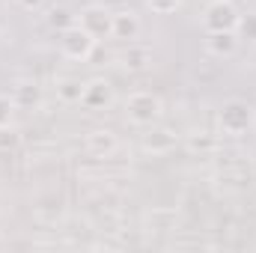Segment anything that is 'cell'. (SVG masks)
I'll list each match as a JSON object with an SVG mask.
<instances>
[{
    "label": "cell",
    "instance_id": "cell-15",
    "mask_svg": "<svg viewBox=\"0 0 256 253\" xmlns=\"http://www.w3.org/2000/svg\"><path fill=\"white\" fill-rule=\"evenodd\" d=\"M146 226L149 230H176V212L173 208H152V212H146Z\"/></svg>",
    "mask_w": 256,
    "mask_h": 253
},
{
    "label": "cell",
    "instance_id": "cell-6",
    "mask_svg": "<svg viewBox=\"0 0 256 253\" xmlns=\"http://www.w3.org/2000/svg\"><path fill=\"white\" fill-rule=\"evenodd\" d=\"M182 143V137L167 126H149L146 134L140 137V149L152 158H161V155H170L176 146Z\"/></svg>",
    "mask_w": 256,
    "mask_h": 253
},
{
    "label": "cell",
    "instance_id": "cell-4",
    "mask_svg": "<svg viewBox=\"0 0 256 253\" xmlns=\"http://www.w3.org/2000/svg\"><path fill=\"white\" fill-rule=\"evenodd\" d=\"M78 24H80L96 42H102V39H114V12H110L108 6H102V3H90V6H84V9L78 12Z\"/></svg>",
    "mask_w": 256,
    "mask_h": 253
},
{
    "label": "cell",
    "instance_id": "cell-16",
    "mask_svg": "<svg viewBox=\"0 0 256 253\" xmlns=\"http://www.w3.org/2000/svg\"><path fill=\"white\" fill-rule=\"evenodd\" d=\"M72 24H78V15H72L63 6H54V9L48 12V27H51V30H60V33H63Z\"/></svg>",
    "mask_w": 256,
    "mask_h": 253
},
{
    "label": "cell",
    "instance_id": "cell-7",
    "mask_svg": "<svg viewBox=\"0 0 256 253\" xmlns=\"http://www.w3.org/2000/svg\"><path fill=\"white\" fill-rule=\"evenodd\" d=\"M114 84L108 78H90L84 80V96H80V108L92 110V114H102L114 104Z\"/></svg>",
    "mask_w": 256,
    "mask_h": 253
},
{
    "label": "cell",
    "instance_id": "cell-21",
    "mask_svg": "<svg viewBox=\"0 0 256 253\" xmlns=\"http://www.w3.org/2000/svg\"><path fill=\"white\" fill-rule=\"evenodd\" d=\"M48 0H15V6H21L24 12H39Z\"/></svg>",
    "mask_w": 256,
    "mask_h": 253
},
{
    "label": "cell",
    "instance_id": "cell-19",
    "mask_svg": "<svg viewBox=\"0 0 256 253\" xmlns=\"http://www.w3.org/2000/svg\"><path fill=\"white\" fill-rule=\"evenodd\" d=\"M15 102H12V96H0V128L3 126H12L15 122Z\"/></svg>",
    "mask_w": 256,
    "mask_h": 253
},
{
    "label": "cell",
    "instance_id": "cell-13",
    "mask_svg": "<svg viewBox=\"0 0 256 253\" xmlns=\"http://www.w3.org/2000/svg\"><path fill=\"white\" fill-rule=\"evenodd\" d=\"M120 66H122L126 72H146V68L152 66V51L128 42V48L120 54Z\"/></svg>",
    "mask_w": 256,
    "mask_h": 253
},
{
    "label": "cell",
    "instance_id": "cell-11",
    "mask_svg": "<svg viewBox=\"0 0 256 253\" xmlns=\"http://www.w3.org/2000/svg\"><path fill=\"white\" fill-rule=\"evenodd\" d=\"M185 149L191 152V155H200V158H208V155H214L218 149H220V134H214V131H191V134H185Z\"/></svg>",
    "mask_w": 256,
    "mask_h": 253
},
{
    "label": "cell",
    "instance_id": "cell-1",
    "mask_svg": "<svg viewBox=\"0 0 256 253\" xmlns=\"http://www.w3.org/2000/svg\"><path fill=\"white\" fill-rule=\"evenodd\" d=\"M256 128V108L244 98H230L218 108V131L224 137H248Z\"/></svg>",
    "mask_w": 256,
    "mask_h": 253
},
{
    "label": "cell",
    "instance_id": "cell-8",
    "mask_svg": "<svg viewBox=\"0 0 256 253\" xmlns=\"http://www.w3.org/2000/svg\"><path fill=\"white\" fill-rule=\"evenodd\" d=\"M84 146H86V152H90L92 158H110V155L120 149V137H116V131H110V128H92V131L84 137Z\"/></svg>",
    "mask_w": 256,
    "mask_h": 253
},
{
    "label": "cell",
    "instance_id": "cell-20",
    "mask_svg": "<svg viewBox=\"0 0 256 253\" xmlns=\"http://www.w3.org/2000/svg\"><path fill=\"white\" fill-rule=\"evenodd\" d=\"M146 6H149L155 15H173V12L182 6V0H146Z\"/></svg>",
    "mask_w": 256,
    "mask_h": 253
},
{
    "label": "cell",
    "instance_id": "cell-18",
    "mask_svg": "<svg viewBox=\"0 0 256 253\" xmlns=\"http://www.w3.org/2000/svg\"><path fill=\"white\" fill-rule=\"evenodd\" d=\"M236 33H238V39H248V42H254L256 45V12H248V15L238 18Z\"/></svg>",
    "mask_w": 256,
    "mask_h": 253
},
{
    "label": "cell",
    "instance_id": "cell-17",
    "mask_svg": "<svg viewBox=\"0 0 256 253\" xmlns=\"http://www.w3.org/2000/svg\"><path fill=\"white\" fill-rule=\"evenodd\" d=\"M21 146V134L15 126H3L0 128V152H15Z\"/></svg>",
    "mask_w": 256,
    "mask_h": 253
},
{
    "label": "cell",
    "instance_id": "cell-14",
    "mask_svg": "<svg viewBox=\"0 0 256 253\" xmlns=\"http://www.w3.org/2000/svg\"><path fill=\"white\" fill-rule=\"evenodd\" d=\"M54 96L63 104H80L84 96V80L80 78H57L54 80Z\"/></svg>",
    "mask_w": 256,
    "mask_h": 253
},
{
    "label": "cell",
    "instance_id": "cell-2",
    "mask_svg": "<svg viewBox=\"0 0 256 253\" xmlns=\"http://www.w3.org/2000/svg\"><path fill=\"white\" fill-rule=\"evenodd\" d=\"M164 116V102L152 90H134L126 98V120L134 128H149L158 126Z\"/></svg>",
    "mask_w": 256,
    "mask_h": 253
},
{
    "label": "cell",
    "instance_id": "cell-9",
    "mask_svg": "<svg viewBox=\"0 0 256 253\" xmlns=\"http://www.w3.org/2000/svg\"><path fill=\"white\" fill-rule=\"evenodd\" d=\"M238 33L236 30H218V33H206V51L218 60H230L238 51Z\"/></svg>",
    "mask_w": 256,
    "mask_h": 253
},
{
    "label": "cell",
    "instance_id": "cell-10",
    "mask_svg": "<svg viewBox=\"0 0 256 253\" xmlns=\"http://www.w3.org/2000/svg\"><path fill=\"white\" fill-rule=\"evenodd\" d=\"M12 102H15V108L18 110H39L42 108V86L36 84V80H15V86H12Z\"/></svg>",
    "mask_w": 256,
    "mask_h": 253
},
{
    "label": "cell",
    "instance_id": "cell-3",
    "mask_svg": "<svg viewBox=\"0 0 256 253\" xmlns=\"http://www.w3.org/2000/svg\"><path fill=\"white\" fill-rule=\"evenodd\" d=\"M96 39L80 27V24H72L68 30L60 33V54L72 63H86L92 60V51H96Z\"/></svg>",
    "mask_w": 256,
    "mask_h": 253
},
{
    "label": "cell",
    "instance_id": "cell-12",
    "mask_svg": "<svg viewBox=\"0 0 256 253\" xmlns=\"http://www.w3.org/2000/svg\"><path fill=\"white\" fill-rule=\"evenodd\" d=\"M140 15L134 9H116L114 12V39L120 42H134L140 36Z\"/></svg>",
    "mask_w": 256,
    "mask_h": 253
},
{
    "label": "cell",
    "instance_id": "cell-5",
    "mask_svg": "<svg viewBox=\"0 0 256 253\" xmlns=\"http://www.w3.org/2000/svg\"><path fill=\"white\" fill-rule=\"evenodd\" d=\"M238 9L232 0H208L206 12H202V27L206 33H218V30H236L238 27Z\"/></svg>",
    "mask_w": 256,
    "mask_h": 253
}]
</instances>
